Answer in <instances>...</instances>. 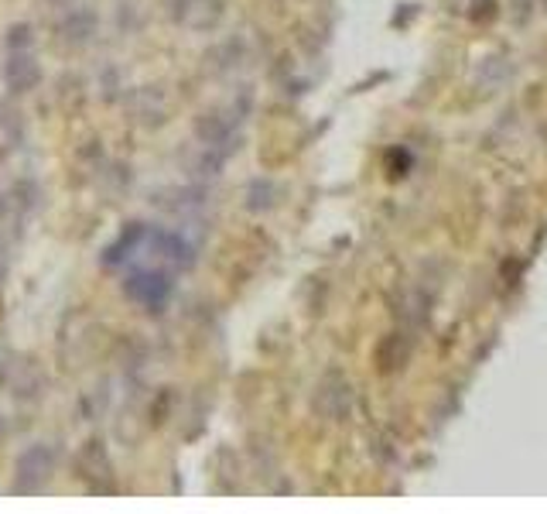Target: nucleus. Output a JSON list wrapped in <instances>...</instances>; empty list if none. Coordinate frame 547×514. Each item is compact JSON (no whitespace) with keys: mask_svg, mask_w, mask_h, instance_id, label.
Segmentation results:
<instances>
[{"mask_svg":"<svg viewBox=\"0 0 547 514\" xmlns=\"http://www.w3.org/2000/svg\"><path fill=\"white\" fill-rule=\"evenodd\" d=\"M171 272L168 268H161V264H151V268H137L134 274H127L124 282V292L130 302H137L144 309H165L171 299Z\"/></svg>","mask_w":547,"mask_h":514,"instance_id":"nucleus-1","label":"nucleus"},{"mask_svg":"<svg viewBox=\"0 0 547 514\" xmlns=\"http://www.w3.org/2000/svg\"><path fill=\"white\" fill-rule=\"evenodd\" d=\"M31 42H35V38H31L28 25H15L11 35H7V48H11V52H17V48H31Z\"/></svg>","mask_w":547,"mask_h":514,"instance_id":"nucleus-6","label":"nucleus"},{"mask_svg":"<svg viewBox=\"0 0 547 514\" xmlns=\"http://www.w3.org/2000/svg\"><path fill=\"white\" fill-rule=\"evenodd\" d=\"M79 473H83L86 480H89V487L93 490H113V467H110V457H106V449H103V443H86L83 453H79Z\"/></svg>","mask_w":547,"mask_h":514,"instance_id":"nucleus-3","label":"nucleus"},{"mask_svg":"<svg viewBox=\"0 0 547 514\" xmlns=\"http://www.w3.org/2000/svg\"><path fill=\"white\" fill-rule=\"evenodd\" d=\"M62 31H66V42L83 45V42H89V35L96 31V17L89 15V11H76V15L69 17V25Z\"/></svg>","mask_w":547,"mask_h":514,"instance_id":"nucleus-5","label":"nucleus"},{"mask_svg":"<svg viewBox=\"0 0 547 514\" xmlns=\"http://www.w3.org/2000/svg\"><path fill=\"white\" fill-rule=\"evenodd\" d=\"M56 470V453H52V446H28L21 457H17V490H25V494H35V490H42L48 484V477Z\"/></svg>","mask_w":547,"mask_h":514,"instance_id":"nucleus-2","label":"nucleus"},{"mask_svg":"<svg viewBox=\"0 0 547 514\" xmlns=\"http://www.w3.org/2000/svg\"><path fill=\"white\" fill-rule=\"evenodd\" d=\"M4 79H7V89H15V93H28V89L38 86L42 69H38V62L31 56V48H17V52H11L7 69H4Z\"/></svg>","mask_w":547,"mask_h":514,"instance_id":"nucleus-4","label":"nucleus"}]
</instances>
